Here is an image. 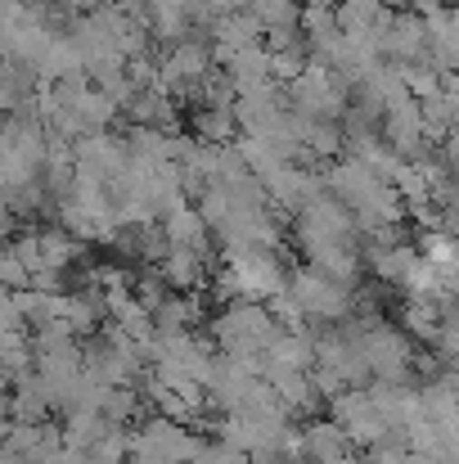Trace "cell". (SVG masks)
<instances>
[{
  "mask_svg": "<svg viewBox=\"0 0 459 464\" xmlns=\"http://www.w3.org/2000/svg\"><path fill=\"white\" fill-rule=\"evenodd\" d=\"M284 324L271 315V307L253 303V298H239V303H225V307L212 315V347H221L225 356H239L248 361L257 374L266 365V347L275 343Z\"/></svg>",
  "mask_w": 459,
  "mask_h": 464,
  "instance_id": "cell-1",
  "label": "cell"
},
{
  "mask_svg": "<svg viewBox=\"0 0 459 464\" xmlns=\"http://www.w3.org/2000/svg\"><path fill=\"white\" fill-rule=\"evenodd\" d=\"M284 95H289V109H293V113L324 118V122H338V118L347 113V104H351V86H347L329 63H315V59L284 86Z\"/></svg>",
  "mask_w": 459,
  "mask_h": 464,
  "instance_id": "cell-2",
  "label": "cell"
},
{
  "mask_svg": "<svg viewBox=\"0 0 459 464\" xmlns=\"http://www.w3.org/2000/svg\"><path fill=\"white\" fill-rule=\"evenodd\" d=\"M351 338L369 365V379H415L410 365H415V347H410V334L397 329V324H383V320H360L351 324Z\"/></svg>",
  "mask_w": 459,
  "mask_h": 464,
  "instance_id": "cell-3",
  "label": "cell"
},
{
  "mask_svg": "<svg viewBox=\"0 0 459 464\" xmlns=\"http://www.w3.org/2000/svg\"><path fill=\"white\" fill-rule=\"evenodd\" d=\"M289 289H293V298L302 303L306 324H338V320H347L351 307H356V289H347V285L320 276L315 266L293 271V276H289Z\"/></svg>",
  "mask_w": 459,
  "mask_h": 464,
  "instance_id": "cell-4",
  "label": "cell"
},
{
  "mask_svg": "<svg viewBox=\"0 0 459 464\" xmlns=\"http://www.w3.org/2000/svg\"><path fill=\"white\" fill-rule=\"evenodd\" d=\"M374 45L392 63H419V59H428L424 14H415V9H383V18L374 23Z\"/></svg>",
  "mask_w": 459,
  "mask_h": 464,
  "instance_id": "cell-5",
  "label": "cell"
},
{
  "mask_svg": "<svg viewBox=\"0 0 459 464\" xmlns=\"http://www.w3.org/2000/svg\"><path fill=\"white\" fill-rule=\"evenodd\" d=\"M216 68V54H212V41L207 36H185L176 45H167V54L158 59V72H162V86L171 95H194L198 82Z\"/></svg>",
  "mask_w": 459,
  "mask_h": 464,
  "instance_id": "cell-6",
  "label": "cell"
},
{
  "mask_svg": "<svg viewBox=\"0 0 459 464\" xmlns=\"http://www.w3.org/2000/svg\"><path fill=\"white\" fill-rule=\"evenodd\" d=\"M329 415L342 424V433L351 438V447H374L392 424H387V415L378 411V401L369 397V388H342L338 397H329Z\"/></svg>",
  "mask_w": 459,
  "mask_h": 464,
  "instance_id": "cell-7",
  "label": "cell"
},
{
  "mask_svg": "<svg viewBox=\"0 0 459 464\" xmlns=\"http://www.w3.org/2000/svg\"><path fill=\"white\" fill-rule=\"evenodd\" d=\"M383 140L406 158V162H415V158L428 154V145H433V140H428L424 109H419V100H415V95H401V100H392V104L383 109Z\"/></svg>",
  "mask_w": 459,
  "mask_h": 464,
  "instance_id": "cell-8",
  "label": "cell"
},
{
  "mask_svg": "<svg viewBox=\"0 0 459 464\" xmlns=\"http://www.w3.org/2000/svg\"><path fill=\"white\" fill-rule=\"evenodd\" d=\"M262 185H266V198H271L280 212H289V217H298L306 203H315V198L324 194V176L302 167V162H284V167H280L275 176H266Z\"/></svg>",
  "mask_w": 459,
  "mask_h": 464,
  "instance_id": "cell-9",
  "label": "cell"
},
{
  "mask_svg": "<svg viewBox=\"0 0 459 464\" xmlns=\"http://www.w3.org/2000/svg\"><path fill=\"white\" fill-rule=\"evenodd\" d=\"M72 162H77L81 176L109 185L113 176H122V167L131 162V154H127V140H122V136L95 131V136H81V140L72 145Z\"/></svg>",
  "mask_w": 459,
  "mask_h": 464,
  "instance_id": "cell-10",
  "label": "cell"
},
{
  "mask_svg": "<svg viewBox=\"0 0 459 464\" xmlns=\"http://www.w3.org/2000/svg\"><path fill=\"white\" fill-rule=\"evenodd\" d=\"M230 266L239 271L244 298H253V303H266V298H275L280 289H289V276H293V271L284 266L280 248H271V253H248V257H234Z\"/></svg>",
  "mask_w": 459,
  "mask_h": 464,
  "instance_id": "cell-11",
  "label": "cell"
},
{
  "mask_svg": "<svg viewBox=\"0 0 459 464\" xmlns=\"http://www.w3.org/2000/svg\"><path fill=\"white\" fill-rule=\"evenodd\" d=\"M347 208H351L360 235H374V230H387V226H401V221H406V203H401V194L392 189V180H374V185H369L360 198H351Z\"/></svg>",
  "mask_w": 459,
  "mask_h": 464,
  "instance_id": "cell-12",
  "label": "cell"
},
{
  "mask_svg": "<svg viewBox=\"0 0 459 464\" xmlns=\"http://www.w3.org/2000/svg\"><path fill=\"white\" fill-rule=\"evenodd\" d=\"M424 27H428V63L446 77L459 72V5H437L424 14Z\"/></svg>",
  "mask_w": 459,
  "mask_h": 464,
  "instance_id": "cell-13",
  "label": "cell"
},
{
  "mask_svg": "<svg viewBox=\"0 0 459 464\" xmlns=\"http://www.w3.org/2000/svg\"><path fill=\"white\" fill-rule=\"evenodd\" d=\"M302 257H306V266H315L320 276H329V280H338L347 289H356V280H360V248H356V239L302 244Z\"/></svg>",
  "mask_w": 459,
  "mask_h": 464,
  "instance_id": "cell-14",
  "label": "cell"
},
{
  "mask_svg": "<svg viewBox=\"0 0 459 464\" xmlns=\"http://www.w3.org/2000/svg\"><path fill=\"white\" fill-rule=\"evenodd\" d=\"M207 41H212V54H216V59H225L230 50L266 45V27H262L248 9H225V14H216V18H212Z\"/></svg>",
  "mask_w": 459,
  "mask_h": 464,
  "instance_id": "cell-15",
  "label": "cell"
},
{
  "mask_svg": "<svg viewBox=\"0 0 459 464\" xmlns=\"http://www.w3.org/2000/svg\"><path fill=\"white\" fill-rule=\"evenodd\" d=\"M262 379L275 388V397H280V406H284L289 415H315L320 401H324L320 388H315V379H311V370H280V365H266Z\"/></svg>",
  "mask_w": 459,
  "mask_h": 464,
  "instance_id": "cell-16",
  "label": "cell"
},
{
  "mask_svg": "<svg viewBox=\"0 0 459 464\" xmlns=\"http://www.w3.org/2000/svg\"><path fill=\"white\" fill-rule=\"evenodd\" d=\"M162 230H167V244L171 248H194V253H207L212 248V226L203 221V212L194 203H180L176 212L162 217Z\"/></svg>",
  "mask_w": 459,
  "mask_h": 464,
  "instance_id": "cell-17",
  "label": "cell"
},
{
  "mask_svg": "<svg viewBox=\"0 0 459 464\" xmlns=\"http://www.w3.org/2000/svg\"><path fill=\"white\" fill-rule=\"evenodd\" d=\"M162 280L180 294H194L212 280V266H207V253H194V248H171L162 262H158Z\"/></svg>",
  "mask_w": 459,
  "mask_h": 464,
  "instance_id": "cell-18",
  "label": "cell"
},
{
  "mask_svg": "<svg viewBox=\"0 0 459 464\" xmlns=\"http://www.w3.org/2000/svg\"><path fill=\"white\" fill-rule=\"evenodd\" d=\"M351 451V438L342 433V424L329 415V420H311L302 429V447H298V456L311 464L320 460H333V456H347Z\"/></svg>",
  "mask_w": 459,
  "mask_h": 464,
  "instance_id": "cell-19",
  "label": "cell"
},
{
  "mask_svg": "<svg viewBox=\"0 0 459 464\" xmlns=\"http://www.w3.org/2000/svg\"><path fill=\"white\" fill-rule=\"evenodd\" d=\"M266 365L311 370V365H315V334H311V329H280L275 343L266 347ZM266 365H262V370H266Z\"/></svg>",
  "mask_w": 459,
  "mask_h": 464,
  "instance_id": "cell-20",
  "label": "cell"
},
{
  "mask_svg": "<svg viewBox=\"0 0 459 464\" xmlns=\"http://www.w3.org/2000/svg\"><path fill=\"white\" fill-rule=\"evenodd\" d=\"M225 77L234 82V91H248V86H262V82H275L271 77V50L266 45H244V50H230L221 59Z\"/></svg>",
  "mask_w": 459,
  "mask_h": 464,
  "instance_id": "cell-21",
  "label": "cell"
},
{
  "mask_svg": "<svg viewBox=\"0 0 459 464\" xmlns=\"http://www.w3.org/2000/svg\"><path fill=\"white\" fill-rule=\"evenodd\" d=\"M36 72H41V82H63V77L86 72V59H81V50H77L72 36H59V32H54V41H50L45 54L36 59Z\"/></svg>",
  "mask_w": 459,
  "mask_h": 464,
  "instance_id": "cell-22",
  "label": "cell"
},
{
  "mask_svg": "<svg viewBox=\"0 0 459 464\" xmlns=\"http://www.w3.org/2000/svg\"><path fill=\"white\" fill-rule=\"evenodd\" d=\"M149 311H153L158 334H185V329H194V320H198V298H194V294H180V289H167Z\"/></svg>",
  "mask_w": 459,
  "mask_h": 464,
  "instance_id": "cell-23",
  "label": "cell"
},
{
  "mask_svg": "<svg viewBox=\"0 0 459 464\" xmlns=\"http://www.w3.org/2000/svg\"><path fill=\"white\" fill-rule=\"evenodd\" d=\"M442 307H446V294H437V298H406L401 329H406L410 338L433 343V334H437V324H442Z\"/></svg>",
  "mask_w": 459,
  "mask_h": 464,
  "instance_id": "cell-24",
  "label": "cell"
},
{
  "mask_svg": "<svg viewBox=\"0 0 459 464\" xmlns=\"http://www.w3.org/2000/svg\"><path fill=\"white\" fill-rule=\"evenodd\" d=\"M127 154L136 162H176V136L162 127H131Z\"/></svg>",
  "mask_w": 459,
  "mask_h": 464,
  "instance_id": "cell-25",
  "label": "cell"
},
{
  "mask_svg": "<svg viewBox=\"0 0 459 464\" xmlns=\"http://www.w3.org/2000/svg\"><path fill=\"white\" fill-rule=\"evenodd\" d=\"M234 136H239L234 109H198V118H194V140H203V145H230Z\"/></svg>",
  "mask_w": 459,
  "mask_h": 464,
  "instance_id": "cell-26",
  "label": "cell"
},
{
  "mask_svg": "<svg viewBox=\"0 0 459 464\" xmlns=\"http://www.w3.org/2000/svg\"><path fill=\"white\" fill-rule=\"evenodd\" d=\"M109 433H113V424L104 420V411H72L63 424V447H95Z\"/></svg>",
  "mask_w": 459,
  "mask_h": 464,
  "instance_id": "cell-27",
  "label": "cell"
},
{
  "mask_svg": "<svg viewBox=\"0 0 459 464\" xmlns=\"http://www.w3.org/2000/svg\"><path fill=\"white\" fill-rule=\"evenodd\" d=\"M419 109H424V127H428V140H446V136H455L459 131V113L455 104H451V95L446 91H437V95H428V100H419Z\"/></svg>",
  "mask_w": 459,
  "mask_h": 464,
  "instance_id": "cell-28",
  "label": "cell"
},
{
  "mask_svg": "<svg viewBox=\"0 0 459 464\" xmlns=\"http://www.w3.org/2000/svg\"><path fill=\"white\" fill-rule=\"evenodd\" d=\"M248 14L266 32H293L302 18V0H248Z\"/></svg>",
  "mask_w": 459,
  "mask_h": 464,
  "instance_id": "cell-29",
  "label": "cell"
},
{
  "mask_svg": "<svg viewBox=\"0 0 459 464\" xmlns=\"http://www.w3.org/2000/svg\"><path fill=\"white\" fill-rule=\"evenodd\" d=\"M383 9H387L383 0H338L333 18H338V32H374Z\"/></svg>",
  "mask_w": 459,
  "mask_h": 464,
  "instance_id": "cell-30",
  "label": "cell"
},
{
  "mask_svg": "<svg viewBox=\"0 0 459 464\" xmlns=\"http://www.w3.org/2000/svg\"><path fill=\"white\" fill-rule=\"evenodd\" d=\"M419 257L433 262L437 276L446 280V276L459 266V239L455 235H446V230H424V239H419Z\"/></svg>",
  "mask_w": 459,
  "mask_h": 464,
  "instance_id": "cell-31",
  "label": "cell"
},
{
  "mask_svg": "<svg viewBox=\"0 0 459 464\" xmlns=\"http://www.w3.org/2000/svg\"><path fill=\"white\" fill-rule=\"evenodd\" d=\"M100 411H104V420H109L113 429H127V424L140 415V397H136L131 383H118V388H104Z\"/></svg>",
  "mask_w": 459,
  "mask_h": 464,
  "instance_id": "cell-32",
  "label": "cell"
},
{
  "mask_svg": "<svg viewBox=\"0 0 459 464\" xmlns=\"http://www.w3.org/2000/svg\"><path fill=\"white\" fill-rule=\"evenodd\" d=\"M77 262V239L68 230H41V266L68 271Z\"/></svg>",
  "mask_w": 459,
  "mask_h": 464,
  "instance_id": "cell-33",
  "label": "cell"
},
{
  "mask_svg": "<svg viewBox=\"0 0 459 464\" xmlns=\"http://www.w3.org/2000/svg\"><path fill=\"white\" fill-rule=\"evenodd\" d=\"M298 27H302L306 50H315V45H324V41L338 32V18H333V9H329V5H302Z\"/></svg>",
  "mask_w": 459,
  "mask_h": 464,
  "instance_id": "cell-34",
  "label": "cell"
},
{
  "mask_svg": "<svg viewBox=\"0 0 459 464\" xmlns=\"http://www.w3.org/2000/svg\"><path fill=\"white\" fill-rule=\"evenodd\" d=\"M271 315L284 324V329H306V315H302V303L293 298V289H280L275 298H266Z\"/></svg>",
  "mask_w": 459,
  "mask_h": 464,
  "instance_id": "cell-35",
  "label": "cell"
},
{
  "mask_svg": "<svg viewBox=\"0 0 459 464\" xmlns=\"http://www.w3.org/2000/svg\"><path fill=\"white\" fill-rule=\"evenodd\" d=\"M27 271H41V230H27V235H18L14 239V248H9Z\"/></svg>",
  "mask_w": 459,
  "mask_h": 464,
  "instance_id": "cell-36",
  "label": "cell"
},
{
  "mask_svg": "<svg viewBox=\"0 0 459 464\" xmlns=\"http://www.w3.org/2000/svg\"><path fill=\"white\" fill-rule=\"evenodd\" d=\"M23 324V311H18V303H14V294L9 289H0V338L5 334H14Z\"/></svg>",
  "mask_w": 459,
  "mask_h": 464,
  "instance_id": "cell-37",
  "label": "cell"
},
{
  "mask_svg": "<svg viewBox=\"0 0 459 464\" xmlns=\"http://www.w3.org/2000/svg\"><path fill=\"white\" fill-rule=\"evenodd\" d=\"M442 91L451 95V104H455V113H459V72H446V82H442Z\"/></svg>",
  "mask_w": 459,
  "mask_h": 464,
  "instance_id": "cell-38",
  "label": "cell"
},
{
  "mask_svg": "<svg viewBox=\"0 0 459 464\" xmlns=\"http://www.w3.org/2000/svg\"><path fill=\"white\" fill-rule=\"evenodd\" d=\"M442 294H446V298H455V303H459V266L451 271V276H446V280H442Z\"/></svg>",
  "mask_w": 459,
  "mask_h": 464,
  "instance_id": "cell-39",
  "label": "cell"
},
{
  "mask_svg": "<svg viewBox=\"0 0 459 464\" xmlns=\"http://www.w3.org/2000/svg\"><path fill=\"white\" fill-rule=\"evenodd\" d=\"M320 464H365V460H356V456L347 451V456H333V460H320Z\"/></svg>",
  "mask_w": 459,
  "mask_h": 464,
  "instance_id": "cell-40",
  "label": "cell"
},
{
  "mask_svg": "<svg viewBox=\"0 0 459 464\" xmlns=\"http://www.w3.org/2000/svg\"><path fill=\"white\" fill-rule=\"evenodd\" d=\"M302 5H329V9H333V5H338V0H302Z\"/></svg>",
  "mask_w": 459,
  "mask_h": 464,
  "instance_id": "cell-41",
  "label": "cell"
},
{
  "mask_svg": "<svg viewBox=\"0 0 459 464\" xmlns=\"http://www.w3.org/2000/svg\"><path fill=\"white\" fill-rule=\"evenodd\" d=\"M451 5H459V0H451Z\"/></svg>",
  "mask_w": 459,
  "mask_h": 464,
  "instance_id": "cell-42",
  "label": "cell"
}]
</instances>
